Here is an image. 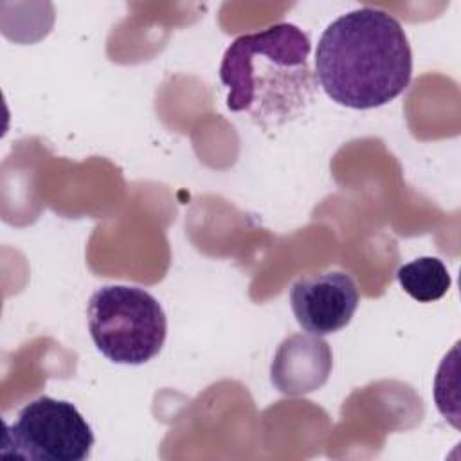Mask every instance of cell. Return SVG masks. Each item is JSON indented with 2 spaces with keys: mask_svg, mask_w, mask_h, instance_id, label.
<instances>
[{
  "mask_svg": "<svg viewBox=\"0 0 461 461\" xmlns=\"http://www.w3.org/2000/svg\"><path fill=\"white\" fill-rule=\"evenodd\" d=\"M412 52L402 23L376 7L333 20L317 43L315 79L331 101L369 110L396 99L411 83Z\"/></svg>",
  "mask_w": 461,
  "mask_h": 461,
  "instance_id": "6da1fadb",
  "label": "cell"
},
{
  "mask_svg": "<svg viewBox=\"0 0 461 461\" xmlns=\"http://www.w3.org/2000/svg\"><path fill=\"white\" fill-rule=\"evenodd\" d=\"M310 49L308 34L286 22L238 36L220 65L227 108L249 113L263 128L299 115L317 88Z\"/></svg>",
  "mask_w": 461,
  "mask_h": 461,
  "instance_id": "7a4b0ae2",
  "label": "cell"
},
{
  "mask_svg": "<svg viewBox=\"0 0 461 461\" xmlns=\"http://www.w3.org/2000/svg\"><path fill=\"white\" fill-rule=\"evenodd\" d=\"M86 319L95 348L115 364L149 362L160 353L167 333L160 303L139 286L97 288L88 299Z\"/></svg>",
  "mask_w": 461,
  "mask_h": 461,
  "instance_id": "3957f363",
  "label": "cell"
},
{
  "mask_svg": "<svg viewBox=\"0 0 461 461\" xmlns=\"http://www.w3.org/2000/svg\"><path fill=\"white\" fill-rule=\"evenodd\" d=\"M94 447V432L74 403L38 396L5 425L2 456L34 461H85Z\"/></svg>",
  "mask_w": 461,
  "mask_h": 461,
  "instance_id": "277c9868",
  "label": "cell"
},
{
  "mask_svg": "<svg viewBox=\"0 0 461 461\" xmlns=\"http://www.w3.org/2000/svg\"><path fill=\"white\" fill-rule=\"evenodd\" d=\"M353 277L340 270L297 279L290 288V306L299 326L312 335H330L346 328L358 306Z\"/></svg>",
  "mask_w": 461,
  "mask_h": 461,
  "instance_id": "5b68a950",
  "label": "cell"
},
{
  "mask_svg": "<svg viewBox=\"0 0 461 461\" xmlns=\"http://www.w3.org/2000/svg\"><path fill=\"white\" fill-rule=\"evenodd\" d=\"M330 346L317 335L285 339L272 360L270 378L283 394H306L319 389L331 373Z\"/></svg>",
  "mask_w": 461,
  "mask_h": 461,
  "instance_id": "8992f818",
  "label": "cell"
},
{
  "mask_svg": "<svg viewBox=\"0 0 461 461\" xmlns=\"http://www.w3.org/2000/svg\"><path fill=\"white\" fill-rule=\"evenodd\" d=\"M396 279L403 292L418 303L441 299L450 288V274L441 259L432 256L418 258L396 270Z\"/></svg>",
  "mask_w": 461,
  "mask_h": 461,
  "instance_id": "52a82bcc",
  "label": "cell"
}]
</instances>
